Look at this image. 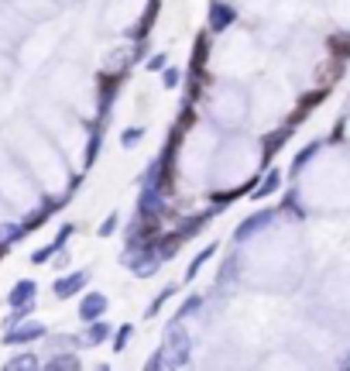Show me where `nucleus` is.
<instances>
[{
    "mask_svg": "<svg viewBox=\"0 0 350 371\" xmlns=\"http://www.w3.org/2000/svg\"><path fill=\"white\" fill-rule=\"evenodd\" d=\"M165 350H172V368H182L186 361H189V337L182 333V326H179V320H172V326H168V344H165Z\"/></svg>",
    "mask_w": 350,
    "mask_h": 371,
    "instance_id": "obj_1",
    "label": "nucleus"
},
{
    "mask_svg": "<svg viewBox=\"0 0 350 371\" xmlns=\"http://www.w3.org/2000/svg\"><path fill=\"white\" fill-rule=\"evenodd\" d=\"M162 213H165L162 189H155V186H145V193H141V200H138V217H145V220H158Z\"/></svg>",
    "mask_w": 350,
    "mask_h": 371,
    "instance_id": "obj_2",
    "label": "nucleus"
},
{
    "mask_svg": "<svg viewBox=\"0 0 350 371\" xmlns=\"http://www.w3.org/2000/svg\"><path fill=\"white\" fill-rule=\"evenodd\" d=\"M271 220H275V210H261V213H251V217H247V220H244V224L234 230V241H237V244H240V241H251V237H254L258 230H264Z\"/></svg>",
    "mask_w": 350,
    "mask_h": 371,
    "instance_id": "obj_3",
    "label": "nucleus"
},
{
    "mask_svg": "<svg viewBox=\"0 0 350 371\" xmlns=\"http://www.w3.org/2000/svg\"><path fill=\"white\" fill-rule=\"evenodd\" d=\"M49 330L42 326V323H14V326H8V333H4V344H32V340H42Z\"/></svg>",
    "mask_w": 350,
    "mask_h": 371,
    "instance_id": "obj_4",
    "label": "nucleus"
},
{
    "mask_svg": "<svg viewBox=\"0 0 350 371\" xmlns=\"http://www.w3.org/2000/svg\"><path fill=\"white\" fill-rule=\"evenodd\" d=\"M86 282H90V272H69V275H62V278L52 285V292H55L59 299H69V296H76L79 289H86Z\"/></svg>",
    "mask_w": 350,
    "mask_h": 371,
    "instance_id": "obj_5",
    "label": "nucleus"
},
{
    "mask_svg": "<svg viewBox=\"0 0 350 371\" xmlns=\"http://www.w3.org/2000/svg\"><path fill=\"white\" fill-rule=\"evenodd\" d=\"M121 83H124V76H121V73H107V76L100 80V114H103V117H107V110H110V104H114V97H117Z\"/></svg>",
    "mask_w": 350,
    "mask_h": 371,
    "instance_id": "obj_6",
    "label": "nucleus"
},
{
    "mask_svg": "<svg viewBox=\"0 0 350 371\" xmlns=\"http://www.w3.org/2000/svg\"><path fill=\"white\" fill-rule=\"evenodd\" d=\"M107 313V296L103 292H90L83 302H79V320L90 323V320H100Z\"/></svg>",
    "mask_w": 350,
    "mask_h": 371,
    "instance_id": "obj_7",
    "label": "nucleus"
},
{
    "mask_svg": "<svg viewBox=\"0 0 350 371\" xmlns=\"http://www.w3.org/2000/svg\"><path fill=\"white\" fill-rule=\"evenodd\" d=\"M237 18V11L230 8V4H216L210 8V32H223V28H230V21Z\"/></svg>",
    "mask_w": 350,
    "mask_h": 371,
    "instance_id": "obj_8",
    "label": "nucleus"
},
{
    "mask_svg": "<svg viewBox=\"0 0 350 371\" xmlns=\"http://www.w3.org/2000/svg\"><path fill=\"white\" fill-rule=\"evenodd\" d=\"M35 292H38V282H35V278H21V282L11 289V296H8L11 309H14V306H25V302H32V299H35Z\"/></svg>",
    "mask_w": 350,
    "mask_h": 371,
    "instance_id": "obj_9",
    "label": "nucleus"
},
{
    "mask_svg": "<svg viewBox=\"0 0 350 371\" xmlns=\"http://www.w3.org/2000/svg\"><path fill=\"white\" fill-rule=\"evenodd\" d=\"M288 134H292V128H278L271 138H264V141H261V148H264V169H268V162L275 158V152L288 141Z\"/></svg>",
    "mask_w": 350,
    "mask_h": 371,
    "instance_id": "obj_10",
    "label": "nucleus"
},
{
    "mask_svg": "<svg viewBox=\"0 0 350 371\" xmlns=\"http://www.w3.org/2000/svg\"><path fill=\"white\" fill-rule=\"evenodd\" d=\"M158 8H162V0H148V8H145V14H141V21H138V28L131 32L138 42L151 32V25H155V14H158Z\"/></svg>",
    "mask_w": 350,
    "mask_h": 371,
    "instance_id": "obj_11",
    "label": "nucleus"
},
{
    "mask_svg": "<svg viewBox=\"0 0 350 371\" xmlns=\"http://www.w3.org/2000/svg\"><path fill=\"white\" fill-rule=\"evenodd\" d=\"M110 323L100 316V320H90V330H86V337H83V344H103L107 337H110Z\"/></svg>",
    "mask_w": 350,
    "mask_h": 371,
    "instance_id": "obj_12",
    "label": "nucleus"
},
{
    "mask_svg": "<svg viewBox=\"0 0 350 371\" xmlns=\"http://www.w3.org/2000/svg\"><path fill=\"white\" fill-rule=\"evenodd\" d=\"M278 182H282V172H278V169H268V176L261 179V186H258V189H251V196H254V200H264L268 193H275V189H278Z\"/></svg>",
    "mask_w": 350,
    "mask_h": 371,
    "instance_id": "obj_13",
    "label": "nucleus"
},
{
    "mask_svg": "<svg viewBox=\"0 0 350 371\" xmlns=\"http://www.w3.org/2000/svg\"><path fill=\"white\" fill-rule=\"evenodd\" d=\"M319 100H323V90H312V93H305V97L299 100V110L292 114V121H288V124H299V121H302V117H305V114H309V110L319 104Z\"/></svg>",
    "mask_w": 350,
    "mask_h": 371,
    "instance_id": "obj_14",
    "label": "nucleus"
},
{
    "mask_svg": "<svg viewBox=\"0 0 350 371\" xmlns=\"http://www.w3.org/2000/svg\"><path fill=\"white\" fill-rule=\"evenodd\" d=\"M45 368H49V371H62V368H79V357H76V350H66V354H55V357H49V361H45Z\"/></svg>",
    "mask_w": 350,
    "mask_h": 371,
    "instance_id": "obj_15",
    "label": "nucleus"
},
{
    "mask_svg": "<svg viewBox=\"0 0 350 371\" xmlns=\"http://www.w3.org/2000/svg\"><path fill=\"white\" fill-rule=\"evenodd\" d=\"M213 254H216V244H210V248H203V251L196 254V261L189 265V272H186V278H196V275H199V268H203V265H206V261H210Z\"/></svg>",
    "mask_w": 350,
    "mask_h": 371,
    "instance_id": "obj_16",
    "label": "nucleus"
},
{
    "mask_svg": "<svg viewBox=\"0 0 350 371\" xmlns=\"http://www.w3.org/2000/svg\"><path fill=\"white\" fill-rule=\"evenodd\" d=\"M329 49H333V56L343 62V59H350V35H333L329 38Z\"/></svg>",
    "mask_w": 350,
    "mask_h": 371,
    "instance_id": "obj_17",
    "label": "nucleus"
},
{
    "mask_svg": "<svg viewBox=\"0 0 350 371\" xmlns=\"http://www.w3.org/2000/svg\"><path fill=\"white\" fill-rule=\"evenodd\" d=\"M25 234H28L25 224H4V227H0V241H4V244H14V241L25 237Z\"/></svg>",
    "mask_w": 350,
    "mask_h": 371,
    "instance_id": "obj_18",
    "label": "nucleus"
},
{
    "mask_svg": "<svg viewBox=\"0 0 350 371\" xmlns=\"http://www.w3.org/2000/svg\"><path fill=\"white\" fill-rule=\"evenodd\" d=\"M319 148H323V141H312L309 148H302V152H299V155L292 158V176H295V172H299V169H302V165H305V162H309V158H312V155L319 152Z\"/></svg>",
    "mask_w": 350,
    "mask_h": 371,
    "instance_id": "obj_19",
    "label": "nucleus"
},
{
    "mask_svg": "<svg viewBox=\"0 0 350 371\" xmlns=\"http://www.w3.org/2000/svg\"><path fill=\"white\" fill-rule=\"evenodd\" d=\"M21 368H38V357L28 350V354H18V357L8 361V371H21Z\"/></svg>",
    "mask_w": 350,
    "mask_h": 371,
    "instance_id": "obj_20",
    "label": "nucleus"
},
{
    "mask_svg": "<svg viewBox=\"0 0 350 371\" xmlns=\"http://www.w3.org/2000/svg\"><path fill=\"white\" fill-rule=\"evenodd\" d=\"M199 306H203V296H189V299H186V302H182V309H179V313H175V320H179V323H182V320H186V316H189V313H196V309H199Z\"/></svg>",
    "mask_w": 350,
    "mask_h": 371,
    "instance_id": "obj_21",
    "label": "nucleus"
},
{
    "mask_svg": "<svg viewBox=\"0 0 350 371\" xmlns=\"http://www.w3.org/2000/svg\"><path fill=\"white\" fill-rule=\"evenodd\" d=\"M168 296H175V285H165V289L158 292V299H155V302L148 306V316H155V313H158V309H162V306L168 302Z\"/></svg>",
    "mask_w": 350,
    "mask_h": 371,
    "instance_id": "obj_22",
    "label": "nucleus"
},
{
    "mask_svg": "<svg viewBox=\"0 0 350 371\" xmlns=\"http://www.w3.org/2000/svg\"><path fill=\"white\" fill-rule=\"evenodd\" d=\"M145 66H148V73H162V69L168 66V56H165V52H158V56H151Z\"/></svg>",
    "mask_w": 350,
    "mask_h": 371,
    "instance_id": "obj_23",
    "label": "nucleus"
},
{
    "mask_svg": "<svg viewBox=\"0 0 350 371\" xmlns=\"http://www.w3.org/2000/svg\"><path fill=\"white\" fill-rule=\"evenodd\" d=\"M141 138H145V131H141V128H131V131H124L121 145H124V148H134V145H138Z\"/></svg>",
    "mask_w": 350,
    "mask_h": 371,
    "instance_id": "obj_24",
    "label": "nucleus"
},
{
    "mask_svg": "<svg viewBox=\"0 0 350 371\" xmlns=\"http://www.w3.org/2000/svg\"><path fill=\"white\" fill-rule=\"evenodd\" d=\"M97 152H100V131H93V138H90V148H86V165H93V162H97Z\"/></svg>",
    "mask_w": 350,
    "mask_h": 371,
    "instance_id": "obj_25",
    "label": "nucleus"
},
{
    "mask_svg": "<svg viewBox=\"0 0 350 371\" xmlns=\"http://www.w3.org/2000/svg\"><path fill=\"white\" fill-rule=\"evenodd\" d=\"M127 340H131V323H124V326L117 330V340H114V350H124V347H127Z\"/></svg>",
    "mask_w": 350,
    "mask_h": 371,
    "instance_id": "obj_26",
    "label": "nucleus"
},
{
    "mask_svg": "<svg viewBox=\"0 0 350 371\" xmlns=\"http://www.w3.org/2000/svg\"><path fill=\"white\" fill-rule=\"evenodd\" d=\"M162 76H165V86H168V90H175V86H179V76H182V73H179V69H168V66H165V69H162Z\"/></svg>",
    "mask_w": 350,
    "mask_h": 371,
    "instance_id": "obj_27",
    "label": "nucleus"
},
{
    "mask_svg": "<svg viewBox=\"0 0 350 371\" xmlns=\"http://www.w3.org/2000/svg\"><path fill=\"white\" fill-rule=\"evenodd\" d=\"M114 230H117V213H110V217L100 224V237H110Z\"/></svg>",
    "mask_w": 350,
    "mask_h": 371,
    "instance_id": "obj_28",
    "label": "nucleus"
},
{
    "mask_svg": "<svg viewBox=\"0 0 350 371\" xmlns=\"http://www.w3.org/2000/svg\"><path fill=\"white\" fill-rule=\"evenodd\" d=\"M165 364H168V361H165V354H162V350H158V354L148 361V368H165Z\"/></svg>",
    "mask_w": 350,
    "mask_h": 371,
    "instance_id": "obj_29",
    "label": "nucleus"
},
{
    "mask_svg": "<svg viewBox=\"0 0 350 371\" xmlns=\"http://www.w3.org/2000/svg\"><path fill=\"white\" fill-rule=\"evenodd\" d=\"M8 248H11V244H4V241H0V254H4V251H8Z\"/></svg>",
    "mask_w": 350,
    "mask_h": 371,
    "instance_id": "obj_30",
    "label": "nucleus"
}]
</instances>
